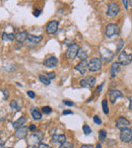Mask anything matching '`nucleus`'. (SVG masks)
<instances>
[{
    "instance_id": "nucleus-24",
    "label": "nucleus",
    "mask_w": 132,
    "mask_h": 148,
    "mask_svg": "<svg viewBox=\"0 0 132 148\" xmlns=\"http://www.w3.org/2000/svg\"><path fill=\"white\" fill-rule=\"evenodd\" d=\"M39 79H40V81H41L42 83H44L45 85H50V79L48 78V77H46V76H44V75H40L39 76Z\"/></svg>"
},
{
    "instance_id": "nucleus-38",
    "label": "nucleus",
    "mask_w": 132,
    "mask_h": 148,
    "mask_svg": "<svg viewBox=\"0 0 132 148\" xmlns=\"http://www.w3.org/2000/svg\"><path fill=\"white\" fill-rule=\"evenodd\" d=\"M63 115H72V111H70V110H65V111L63 112Z\"/></svg>"
},
{
    "instance_id": "nucleus-43",
    "label": "nucleus",
    "mask_w": 132,
    "mask_h": 148,
    "mask_svg": "<svg viewBox=\"0 0 132 148\" xmlns=\"http://www.w3.org/2000/svg\"><path fill=\"white\" fill-rule=\"evenodd\" d=\"M0 148H4V141L0 138Z\"/></svg>"
},
{
    "instance_id": "nucleus-10",
    "label": "nucleus",
    "mask_w": 132,
    "mask_h": 148,
    "mask_svg": "<svg viewBox=\"0 0 132 148\" xmlns=\"http://www.w3.org/2000/svg\"><path fill=\"white\" fill-rule=\"evenodd\" d=\"M130 126V122L128 121L126 118L124 117H120L116 120V127L118 129L122 130V129H125V128H129Z\"/></svg>"
},
{
    "instance_id": "nucleus-34",
    "label": "nucleus",
    "mask_w": 132,
    "mask_h": 148,
    "mask_svg": "<svg viewBox=\"0 0 132 148\" xmlns=\"http://www.w3.org/2000/svg\"><path fill=\"white\" fill-rule=\"evenodd\" d=\"M47 77H48L49 79L55 78V73H54V72H50V73H48V74H47Z\"/></svg>"
},
{
    "instance_id": "nucleus-32",
    "label": "nucleus",
    "mask_w": 132,
    "mask_h": 148,
    "mask_svg": "<svg viewBox=\"0 0 132 148\" xmlns=\"http://www.w3.org/2000/svg\"><path fill=\"white\" fill-rule=\"evenodd\" d=\"M94 122H95L96 124H98V125H101V124H102L101 119H100L98 116H95V117H94Z\"/></svg>"
},
{
    "instance_id": "nucleus-12",
    "label": "nucleus",
    "mask_w": 132,
    "mask_h": 148,
    "mask_svg": "<svg viewBox=\"0 0 132 148\" xmlns=\"http://www.w3.org/2000/svg\"><path fill=\"white\" fill-rule=\"evenodd\" d=\"M75 69L80 72L81 74H85L89 70V63L87 62V60H81L80 63H78L75 66Z\"/></svg>"
},
{
    "instance_id": "nucleus-9",
    "label": "nucleus",
    "mask_w": 132,
    "mask_h": 148,
    "mask_svg": "<svg viewBox=\"0 0 132 148\" xmlns=\"http://www.w3.org/2000/svg\"><path fill=\"white\" fill-rule=\"evenodd\" d=\"M58 27H59V23H58L57 21H52L47 25L46 32H47L48 35H54V34L57 32Z\"/></svg>"
},
{
    "instance_id": "nucleus-4",
    "label": "nucleus",
    "mask_w": 132,
    "mask_h": 148,
    "mask_svg": "<svg viewBox=\"0 0 132 148\" xmlns=\"http://www.w3.org/2000/svg\"><path fill=\"white\" fill-rule=\"evenodd\" d=\"M119 27L115 23H109L106 27V37L107 38H112L116 35H119Z\"/></svg>"
},
{
    "instance_id": "nucleus-37",
    "label": "nucleus",
    "mask_w": 132,
    "mask_h": 148,
    "mask_svg": "<svg viewBox=\"0 0 132 148\" xmlns=\"http://www.w3.org/2000/svg\"><path fill=\"white\" fill-rule=\"evenodd\" d=\"M28 95H29L31 99H35V97H36V95L33 92V91H28Z\"/></svg>"
},
{
    "instance_id": "nucleus-22",
    "label": "nucleus",
    "mask_w": 132,
    "mask_h": 148,
    "mask_svg": "<svg viewBox=\"0 0 132 148\" xmlns=\"http://www.w3.org/2000/svg\"><path fill=\"white\" fill-rule=\"evenodd\" d=\"M32 116H33V119L34 120H40L42 118V115H41V112L39 111L38 109H32Z\"/></svg>"
},
{
    "instance_id": "nucleus-36",
    "label": "nucleus",
    "mask_w": 132,
    "mask_h": 148,
    "mask_svg": "<svg viewBox=\"0 0 132 148\" xmlns=\"http://www.w3.org/2000/svg\"><path fill=\"white\" fill-rule=\"evenodd\" d=\"M63 103L66 106H69V107H72L74 103H73V101H63Z\"/></svg>"
},
{
    "instance_id": "nucleus-5",
    "label": "nucleus",
    "mask_w": 132,
    "mask_h": 148,
    "mask_svg": "<svg viewBox=\"0 0 132 148\" xmlns=\"http://www.w3.org/2000/svg\"><path fill=\"white\" fill-rule=\"evenodd\" d=\"M119 11H120V7L116 2H111L108 4V10H107L108 16L115 17L119 13Z\"/></svg>"
},
{
    "instance_id": "nucleus-49",
    "label": "nucleus",
    "mask_w": 132,
    "mask_h": 148,
    "mask_svg": "<svg viewBox=\"0 0 132 148\" xmlns=\"http://www.w3.org/2000/svg\"><path fill=\"white\" fill-rule=\"evenodd\" d=\"M131 144H132V138H131Z\"/></svg>"
},
{
    "instance_id": "nucleus-28",
    "label": "nucleus",
    "mask_w": 132,
    "mask_h": 148,
    "mask_svg": "<svg viewBox=\"0 0 132 148\" xmlns=\"http://www.w3.org/2000/svg\"><path fill=\"white\" fill-rule=\"evenodd\" d=\"M82 130H83V133H85V135H89V134L91 133V129L89 125H83Z\"/></svg>"
},
{
    "instance_id": "nucleus-1",
    "label": "nucleus",
    "mask_w": 132,
    "mask_h": 148,
    "mask_svg": "<svg viewBox=\"0 0 132 148\" xmlns=\"http://www.w3.org/2000/svg\"><path fill=\"white\" fill-rule=\"evenodd\" d=\"M100 54H101V58L102 61L105 62V63H109L113 60L114 56H115V53H113L112 51H110L107 48H101L100 50Z\"/></svg>"
},
{
    "instance_id": "nucleus-6",
    "label": "nucleus",
    "mask_w": 132,
    "mask_h": 148,
    "mask_svg": "<svg viewBox=\"0 0 132 148\" xmlns=\"http://www.w3.org/2000/svg\"><path fill=\"white\" fill-rule=\"evenodd\" d=\"M131 61H132V55L131 54H128L126 51H123L122 53L119 54L118 62H119L121 65H128V64H130V62Z\"/></svg>"
},
{
    "instance_id": "nucleus-29",
    "label": "nucleus",
    "mask_w": 132,
    "mask_h": 148,
    "mask_svg": "<svg viewBox=\"0 0 132 148\" xmlns=\"http://www.w3.org/2000/svg\"><path fill=\"white\" fill-rule=\"evenodd\" d=\"M10 107H11V109H12L13 111H19V103H17L15 101H10Z\"/></svg>"
},
{
    "instance_id": "nucleus-31",
    "label": "nucleus",
    "mask_w": 132,
    "mask_h": 148,
    "mask_svg": "<svg viewBox=\"0 0 132 148\" xmlns=\"http://www.w3.org/2000/svg\"><path fill=\"white\" fill-rule=\"evenodd\" d=\"M51 112H52V109L50 107H48V106L43 107V109H42V113H44V114H50Z\"/></svg>"
},
{
    "instance_id": "nucleus-47",
    "label": "nucleus",
    "mask_w": 132,
    "mask_h": 148,
    "mask_svg": "<svg viewBox=\"0 0 132 148\" xmlns=\"http://www.w3.org/2000/svg\"><path fill=\"white\" fill-rule=\"evenodd\" d=\"M96 148H102L101 144H97V146H96Z\"/></svg>"
},
{
    "instance_id": "nucleus-50",
    "label": "nucleus",
    "mask_w": 132,
    "mask_h": 148,
    "mask_svg": "<svg viewBox=\"0 0 132 148\" xmlns=\"http://www.w3.org/2000/svg\"><path fill=\"white\" fill-rule=\"evenodd\" d=\"M7 148H9V147H7Z\"/></svg>"
},
{
    "instance_id": "nucleus-21",
    "label": "nucleus",
    "mask_w": 132,
    "mask_h": 148,
    "mask_svg": "<svg viewBox=\"0 0 132 148\" xmlns=\"http://www.w3.org/2000/svg\"><path fill=\"white\" fill-rule=\"evenodd\" d=\"M14 39H15L14 34H12V33H9V34L3 33V35H2V40H3L4 42H12Z\"/></svg>"
},
{
    "instance_id": "nucleus-33",
    "label": "nucleus",
    "mask_w": 132,
    "mask_h": 148,
    "mask_svg": "<svg viewBox=\"0 0 132 148\" xmlns=\"http://www.w3.org/2000/svg\"><path fill=\"white\" fill-rule=\"evenodd\" d=\"M5 118H6V113L3 111L0 112V121H2V120H4Z\"/></svg>"
},
{
    "instance_id": "nucleus-16",
    "label": "nucleus",
    "mask_w": 132,
    "mask_h": 148,
    "mask_svg": "<svg viewBox=\"0 0 132 148\" xmlns=\"http://www.w3.org/2000/svg\"><path fill=\"white\" fill-rule=\"evenodd\" d=\"M66 137L63 134H56V135H53L52 137V141H53L54 144H58V145H61L65 142Z\"/></svg>"
},
{
    "instance_id": "nucleus-35",
    "label": "nucleus",
    "mask_w": 132,
    "mask_h": 148,
    "mask_svg": "<svg viewBox=\"0 0 132 148\" xmlns=\"http://www.w3.org/2000/svg\"><path fill=\"white\" fill-rule=\"evenodd\" d=\"M38 148H51L49 145H47V144L45 143H40L39 146H38Z\"/></svg>"
},
{
    "instance_id": "nucleus-42",
    "label": "nucleus",
    "mask_w": 132,
    "mask_h": 148,
    "mask_svg": "<svg viewBox=\"0 0 132 148\" xmlns=\"http://www.w3.org/2000/svg\"><path fill=\"white\" fill-rule=\"evenodd\" d=\"M123 1V4L125 8H128V0H122Z\"/></svg>"
},
{
    "instance_id": "nucleus-45",
    "label": "nucleus",
    "mask_w": 132,
    "mask_h": 148,
    "mask_svg": "<svg viewBox=\"0 0 132 148\" xmlns=\"http://www.w3.org/2000/svg\"><path fill=\"white\" fill-rule=\"evenodd\" d=\"M3 93H4V99H7V91L6 89H3Z\"/></svg>"
},
{
    "instance_id": "nucleus-14",
    "label": "nucleus",
    "mask_w": 132,
    "mask_h": 148,
    "mask_svg": "<svg viewBox=\"0 0 132 148\" xmlns=\"http://www.w3.org/2000/svg\"><path fill=\"white\" fill-rule=\"evenodd\" d=\"M28 132H29V129H28L27 127H25V126H23V127L16 129L15 136H16V138H19V139H25L28 136Z\"/></svg>"
},
{
    "instance_id": "nucleus-18",
    "label": "nucleus",
    "mask_w": 132,
    "mask_h": 148,
    "mask_svg": "<svg viewBox=\"0 0 132 148\" xmlns=\"http://www.w3.org/2000/svg\"><path fill=\"white\" fill-rule=\"evenodd\" d=\"M121 64L119 62H115V63L112 64L111 66V69H110V72H111V76L112 77H115L116 75L118 74V72L121 70Z\"/></svg>"
},
{
    "instance_id": "nucleus-46",
    "label": "nucleus",
    "mask_w": 132,
    "mask_h": 148,
    "mask_svg": "<svg viewBox=\"0 0 132 148\" xmlns=\"http://www.w3.org/2000/svg\"><path fill=\"white\" fill-rule=\"evenodd\" d=\"M28 148H37V147H36L35 145H30V146H29V147H28Z\"/></svg>"
},
{
    "instance_id": "nucleus-11",
    "label": "nucleus",
    "mask_w": 132,
    "mask_h": 148,
    "mask_svg": "<svg viewBox=\"0 0 132 148\" xmlns=\"http://www.w3.org/2000/svg\"><path fill=\"white\" fill-rule=\"evenodd\" d=\"M109 97H110V101H111V103L114 105V103H116V101H117V99H119V97H123V93H122L120 90L113 89V90H110Z\"/></svg>"
},
{
    "instance_id": "nucleus-2",
    "label": "nucleus",
    "mask_w": 132,
    "mask_h": 148,
    "mask_svg": "<svg viewBox=\"0 0 132 148\" xmlns=\"http://www.w3.org/2000/svg\"><path fill=\"white\" fill-rule=\"evenodd\" d=\"M102 60L100 58H91L89 63V70L91 72H97L102 69Z\"/></svg>"
},
{
    "instance_id": "nucleus-27",
    "label": "nucleus",
    "mask_w": 132,
    "mask_h": 148,
    "mask_svg": "<svg viewBox=\"0 0 132 148\" xmlns=\"http://www.w3.org/2000/svg\"><path fill=\"white\" fill-rule=\"evenodd\" d=\"M59 148H74V146H73V144L71 143V142H64L63 144H61L60 145Z\"/></svg>"
},
{
    "instance_id": "nucleus-3",
    "label": "nucleus",
    "mask_w": 132,
    "mask_h": 148,
    "mask_svg": "<svg viewBox=\"0 0 132 148\" xmlns=\"http://www.w3.org/2000/svg\"><path fill=\"white\" fill-rule=\"evenodd\" d=\"M79 46L77 44H71L68 48H67V51H66V57L68 58L69 60H73L77 56V53L79 51Z\"/></svg>"
},
{
    "instance_id": "nucleus-48",
    "label": "nucleus",
    "mask_w": 132,
    "mask_h": 148,
    "mask_svg": "<svg viewBox=\"0 0 132 148\" xmlns=\"http://www.w3.org/2000/svg\"><path fill=\"white\" fill-rule=\"evenodd\" d=\"M128 2H129V3H130V6H131V7H132V0H128Z\"/></svg>"
},
{
    "instance_id": "nucleus-20",
    "label": "nucleus",
    "mask_w": 132,
    "mask_h": 148,
    "mask_svg": "<svg viewBox=\"0 0 132 148\" xmlns=\"http://www.w3.org/2000/svg\"><path fill=\"white\" fill-rule=\"evenodd\" d=\"M25 121H27V119H25V117H21L19 120H16L15 122H13V127L15 128V129H19V128L23 127V126H25Z\"/></svg>"
},
{
    "instance_id": "nucleus-17",
    "label": "nucleus",
    "mask_w": 132,
    "mask_h": 148,
    "mask_svg": "<svg viewBox=\"0 0 132 148\" xmlns=\"http://www.w3.org/2000/svg\"><path fill=\"white\" fill-rule=\"evenodd\" d=\"M42 40H43V37H42V36L29 35V36H28V40H27V41H29V43L32 44V45H38V44L41 43Z\"/></svg>"
},
{
    "instance_id": "nucleus-41",
    "label": "nucleus",
    "mask_w": 132,
    "mask_h": 148,
    "mask_svg": "<svg viewBox=\"0 0 132 148\" xmlns=\"http://www.w3.org/2000/svg\"><path fill=\"white\" fill-rule=\"evenodd\" d=\"M29 130H30V131H32V132H33V131H36V126H35V125H31V126L29 127Z\"/></svg>"
},
{
    "instance_id": "nucleus-25",
    "label": "nucleus",
    "mask_w": 132,
    "mask_h": 148,
    "mask_svg": "<svg viewBox=\"0 0 132 148\" xmlns=\"http://www.w3.org/2000/svg\"><path fill=\"white\" fill-rule=\"evenodd\" d=\"M106 137H107V132L105 131V130H101L99 133V139L101 142H104L106 139Z\"/></svg>"
},
{
    "instance_id": "nucleus-19",
    "label": "nucleus",
    "mask_w": 132,
    "mask_h": 148,
    "mask_svg": "<svg viewBox=\"0 0 132 148\" xmlns=\"http://www.w3.org/2000/svg\"><path fill=\"white\" fill-rule=\"evenodd\" d=\"M28 36H29V34H28L27 32H19V33L16 34V36H15V39H16V41L19 42V43H25L28 40Z\"/></svg>"
},
{
    "instance_id": "nucleus-23",
    "label": "nucleus",
    "mask_w": 132,
    "mask_h": 148,
    "mask_svg": "<svg viewBox=\"0 0 132 148\" xmlns=\"http://www.w3.org/2000/svg\"><path fill=\"white\" fill-rule=\"evenodd\" d=\"M77 57L80 60H87V52L83 49H79L78 53H77Z\"/></svg>"
},
{
    "instance_id": "nucleus-8",
    "label": "nucleus",
    "mask_w": 132,
    "mask_h": 148,
    "mask_svg": "<svg viewBox=\"0 0 132 148\" xmlns=\"http://www.w3.org/2000/svg\"><path fill=\"white\" fill-rule=\"evenodd\" d=\"M132 138V130L129 128H125V129L121 130V133H120V139L122 142H129Z\"/></svg>"
},
{
    "instance_id": "nucleus-39",
    "label": "nucleus",
    "mask_w": 132,
    "mask_h": 148,
    "mask_svg": "<svg viewBox=\"0 0 132 148\" xmlns=\"http://www.w3.org/2000/svg\"><path fill=\"white\" fill-rule=\"evenodd\" d=\"M81 148H94L93 145H91V144H85V145L81 146Z\"/></svg>"
},
{
    "instance_id": "nucleus-15",
    "label": "nucleus",
    "mask_w": 132,
    "mask_h": 148,
    "mask_svg": "<svg viewBox=\"0 0 132 148\" xmlns=\"http://www.w3.org/2000/svg\"><path fill=\"white\" fill-rule=\"evenodd\" d=\"M58 64V60L55 57H48L47 59L44 61V65L48 68H53L55 66H57Z\"/></svg>"
},
{
    "instance_id": "nucleus-44",
    "label": "nucleus",
    "mask_w": 132,
    "mask_h": 148,
    "mask_svg": "<svg viewBox=\"0 0 132 148\" xmlns=\"http://www.w3.org/2000/svg\"><path fill=\"white\" fill-rule=\"evenodd\" d=\"M40 13H41V11H40L39 9H37V10H36L35 12H34V14H35V16H39Z\"/></svg>"
},
{
    "instance_id": "nucleus-40",
    "label": "nucleus",
    "mask_w": 132,
    "mask_h": 148,
    "mask_svg": "<svg viewBox=\"0 0 132 148\" xmlns=\"http://www.w3.org/2000/svg\"><path fill=\"white\" fill-rule=\"evenodd\" d=\"M128 99H129V109L132 110V97H129Z\"/></svg>"
},
{
    "instance_id": "nucleus-13",
    "label": "nucleus",
    "mask_w": 132,
    "mask_h": 148,
    "mask_svg": "<svg viewBox=\"0 0 132 148\" xmlns=\"http://www.w3.org/2000/svg\"><path fill=\"white\" fill-rule=\"evenodd\" d=\"M44 137V134L43 132L41 131H35L33 134H32L31 136V141L33 142V143L37 144V143H41L42 139H43Z\"/></svg>"
},
{
    "instance_id": "nucleus-30",
    "label": "nucleus",
    "mask_w": 132,
    "mask_h": 148,
    "mask_svg": "<svg viewBox=\"0 0 132 148\" xmlns=\"http://www.w3.org/2000/svg\"><path fill=\"white\" fill-rule=\"evenodd\" d=\"M123 45H124V41H123V40H120V41L118 42V46H117V50H116V54L120 53V51H121Z\"/></svg>"
},
{
    "instance_id": "nucleus-7",
    "label": "nucleus",
    "mask_w": 132,
    "mask_h": 148,
    "mask_svg": "<svg viewBox=\"0 0 132 148\" xmlns=\"http://www.w3.org/2000/svg\"><path fill=\"white\" fill-rule=\"evenodd\" d=\"M96 84V78L94 76H87L80 80V86L85 88H93Z\"/></svg>"
},
{
    "instance_id": "nucleus-51",
    "label": "nucleus",
    "mask_w": 132,
    "mask_h": 148,
    "mask_svg": "<svg viewBox=\"0 0 132 148\" xmlns=\"http://www.w3.org/2000/svg\"><path fill=\"white\" fill-rule=\"evenodd\" d=\"M131 15H132V13H131Z\"/></svg>"
},
{
    "instance_id": "nucleus-26",
    "label": "nucleus",
    "mask_w": 132,
    "mask_h": 148,
    "mask_svg": "<svg viewBox=\"0 0 132 148\" xmlns=\"http://www.w3.org/2000/svg\"><path fill=\"white\" fill-rule=\"evenodd\" d=\"M102 106H103V111L104 113L107 115L108 113H109V108H108V101L107 99H104L103 101H102Z\"/></svg>"
}]
</instances>
